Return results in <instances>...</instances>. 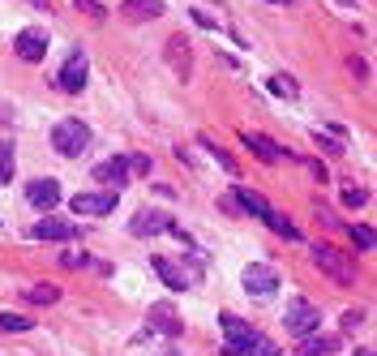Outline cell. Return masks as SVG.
Listing matches in <instances>:
<instances>
[{
    "label": "cell",
    "mask_w": 377,
    "mask_h": 356,
    "mask_svg": "<svg viewBox=\"0 0 377 356\" xmlns=\"http://www.w3.org/2000/svg\"><path fill=\"white\" fill-rule=\"evenodd\" d=\"M51 146H56L65 159H78L82 150L90 146V129H86V121H78V116L56 121V125H51Z\"/></svg>",
    "instance_id": "cell-1"
},
{
    "label": "cell",
    "mask_w": 377,
    "mask_h": 356,
    "mask_svg": "<svg viewBox=\"0 0 377 356\" xmlns=\"http://www.w3.org/2000/svg\"><path fill=\"white\" fill-rule=\"evenodd\" d=\"M313 262H317V271H326L339 283H356V262L347 253H339L335 245H313Z\"/></svg>",
    "instance_id": "cell-2"
},
{
    "label": "cell",
    "mask_w": 377,
    "mask_h": 356,
    "mask_svg": "<svg viewBox=\"0 0 377 356\" xmlns=\"http://www.w3.org/2000/svg\"><path fill=\"white\" fill-rule=\"evenodd\" d=\"M317 322H321V314L313 309L309 300H292L288 314H283V326H288L292 335H300V339H309V335L317 331Z\"/></svg>",
    "instance_id": "cell-3"
},
{
    "label": "cell",
    "mask_w": 377,
    "mask_h": 356,
    "mask_svg": "<svg viewBox=\"0 0 377 356\" xmlns=\"http://www.w3.org/2000/svg\"><path fill=\"white\" fill-rule=\"evenodd\" d=\"M86 73H90L86 52H69V61H65L61 73H56V86H61L65 94H82V90H86Z\"/></svg>",
    "instance_id": "cell-4"
},
{
    "label": "cell",
    "mask_w": 377,
    "mask_h": 356,
    "mask_svg": "<svg viewBox=\"0 0 377 356\" xmlns=\"http://www.w3.org/2000/svg\"><path fill=\"white\" fill-rule=\"evenodd\" d=\"M146 326H150V331H159V335H168V339H176V335L185 331V322H180V314H176V305H168V300L150 305Z\"/></svg>",
    "instance_id": "cell-5"
},
{
    "label": "cell",
    "mask_w": 377,
    "mask_h": 356,
    "mask_svg": "<svg viewBox=\"0 0 377 356\" xmlns=\"http://www.w3.org/2000/svg\"><path fill=\"white\" fill-rule=\"evenodd\" d=\"M245 292L249 296H275V288H279V275H275V266H266V262H257V266H245Z\"/></svg>",
    "instance_id": "cell-6"
},
{
    "label": "cell",
    "mask_w": 377,
    "mask_h": 356,
    "mask_svg": "<svg viewBox=\"0 0 377 356\" xmlns=\"http://www.w3.org/2000/svg\"><path fill=\"white\" fill-rule=\"evenodd\" d=\"M116 202H120V193H78L69 207H73V215H112L116 211Z\"/></svg>",
    "instance_id": "cell-7"
},
{
    "label": "cell",
    "mask_w": 377,
    "mask_h": 356,
    "mask_svg": "<svg viewBox=\"0 0 377 356\" xmlns=\"http://www.w3.org/2000/svg\"><path fill=\"white\" fill-rule=\"evenodd\" d=\"M129 176H133V168H129V159H103L99 168H94V180L99 185H107V189H112V193H120L125 185H129Z\"/></svg>",
    "instance_id": "cell-8"
},
{
    "label": "cell",
    "mask_w": 377,
    "mask_h": 356,
    "mask_svg": "<svg viewBox=\"0 0 377 356\" xmlns=\"http://www.w3.org/2000/svg\"><path fill=\"white\" fill-rule=\"evenodd\" d=\"M26 197H30V207H39V211H56L61 207V180L39 176V180L26 185Z\"/></svg>",
    "instance_id": "cell-9"
},
{
    "label": "cell",
    "mask_w": 377,
    "mask_h": 356,
    "mask_svg": "<svg viewBox=\"0 0 377 356\" xmlns=\"http://www.w3.org/2000/svg\"><path fill=\"white\" fill-rule=\"evenodd\" d=\"M172 228H176V219L163 215V211H137L133 223H129L133 236H159V232H172Z\"/></svg>",
    "instance_id": "cell-10"
},
{
    "label": "cell",
    "mask_w": 377,
    "mask_h": 356,
    "mask_svg": "<svg viewBox=\"0 0 377 356\" xmlns=\"http://www.w3.org/2000/svg\"><path fill=\"white\" fill-rule=\"evenodd\" d=\"M219 322H223V339H228V356H236V352H240V348H245V343H249V339L257 335V331H253V326H249L245 318H236V314H223Z\"/></svg>",
    "instance_id": "cell-11"
},
{
    "label": "cell",
    "mask_w": 377,
    "mask_h": 356,
    "mask_svg": "<svg viewBox=\"0 0 377 356\" xmlns=\"http://www.w3.org/2000/svg\"><path fill=\"white\" fill-rule=\"evenodd\" d=\"M82 228L78 223H65V219H39L35 228H30V236L35 240H73Z\"/></svg>",
    "instance_id": "cell-12"
},
{
    "label": "cell",
    "mask_w": 377,
    "mask_h": 356,
    "mask_svg": "<svg viewBox=\"0 0 377 356\" xmlns=\"http://www.w3.org/2000/svg\"><path fill=\"white\" fill-rule=\"evenodd\" d=\"M13 47H18V56H22V61H30V65H35V61H43V52H47V35L30 26V30H22V35H18V43H13Z\"/></svg>",
    "instance_id": "cell-13"
},
{
    "label": "cell",
    "mask_w": 377,
    "mask_h": 356,
    "mask_svg": "<svg viewBox=\"0 0 377 356\" xmlns=\"http://www.w3.org/2000/svg\"><path fill=\"white\" fill-rule=\"evenodd\" d=\"M168 61H172L176 78H189L193 73V56H189V39L185 35H172L168 39Z\"/></svg>",
    "instance_id": "cell-14"
},
{
    "label": "cell",
    "mask_w": 377,
    "mask_h": 356,
    "mask_svg": "<svg viewBox=\"0 0 377 356\" xmlns=\"http://www.w3.org/2000/svg\"><path fill=\"white\" fill-rule=\"evenodd\" d=\"M163 13V0H120V18L129 22H150Z\"/></svg>",
    "instance_id": "cell-15"
},
{
    "label": "cell",
    "mask_w": 377,
    "mask_h": 356,
    "mask_svg": "<svg viewBox=\"0 0 377 356\" xmlns=\"http://www.w3.org/2000/svg\"><path fill=\"white\" fill-rule=\"evenodd\" d=\"M154 271L163 275V283H168V288H176V292L193 288V275H189V271H180V266H176V262H168V258H154Z\"/></svg>",
    "instance_id": "cell-16"
},
{
    "label": "cell",
    "mask_w": 377,
    "mask_h": 356,
    "mask_svg": "<svg viewBox=\"0 0 377 356\" xmlns=\"http://www.w3.org/2000/svg\"><path fill=\"white\" fill-rule=\"evenodd\" d=\"M245 142L257 150V155H261L266 164H279V159H288V150H283V146H275L271 137H253V133H245Z\"/></svg>",
    "instance_id": "cell-17"
},
{
    "label": "cell",
    "mask_w": 377,
    "mask_h": 356,
    "mask_svg": "<svg viewBox=\"0 0 377 356\" xmlns=\"http://www.w3.org/2000/svg\"><path fill=\"white\" fill-rule=\"evenodd\" d=\"M335 352H339V339L335 335H309V343H304L300 356H335Z\"/></svg>",
    "instance_id": "cell-18"
},
{
    "label": "cell",
    "mask_w": 377,
    "mask_h": 356,
    "mask_svg": "<svg viewBox=\"0 0 377 356\" xmlns=\"http://www.w3.org/2000/svg\"><path fill=\"white\" fill-rule=\"evenodd\" d=\"M26 300H35V305H56V300H61V288H56V283H35V288H26Z\"/></svg>",
    "instance_id": "cell-19"
},
{
    "label": "cell",
    "mask_w": 377,
    "mask_h": 356,
    "mask_svg": "<svg viewBox=\"0 0 377 356\" xmlns=\"http://www.w3.org/2000/svg\"><path fill=\"white\" fill-rule=\"evenodd\" d=\"M266 228H271V232H279L283 240H300L296 223H288V215H279V211H271V215H266Z\"/></svg>",
    "instance_id": "cell-20"
},
{
    "label": "cell",
    "mask_w": 377,
    "mask_h": 356,
    "mask_svg": "<svg viewBox=\"0 0 377 356\" xmlns=\"http://www.w3.org/2000/svg\"><path fill=\"white\" fill-rule=\"evenodd\" d=\"M13 155H18V146L13 142H0V185L13 180Z\"/></svg>",
    "instance_id": "cell-21"
},
{
    "label": "cell",
    "mask_w": 377,
    "mask_h": 356,
    "mask_svg": "<svg viewBox=\"0 0 377 356\" xmlns=\"http://www.w3.org/2000/svg\"><path fill=\"white\" fill-rule=\"evenodd\" d=\"M236 202H240V207H245L249 215H261V219L271 215V207H266V197H261V193H249V189H240V197H236Z\"/></svg>",
    "instance_id": "cell-22"
},
{
    "label": "cell",
    "mask_w": 377,
    "mask_h": 356,
    "mask_svg": "<svg viewBox=\"0 0 377 356\" xmlns=\"http://www.w3.org/2000/svg\"><path fill=\"white\" fill-rule=\"evenodd\" d=\"M236 356H275V343L266 339V335H253V339H249V343H245Z\"/></svg>",
    "instance_id": "cell-23"
},
{
    "label": "cell",
    "mask_w": 377,
    "mask_h": 356,
    "mask_svg": "<svg viewBox=\"0 0 377 356\" xmlns=\"http://www.w3.org/2000/svg\"><path fill=\"white\" fill-rule=\"evenodd\" d=\"M35 322L30 318H22V314H0V331L5 335H22V331H30Z\"/></svg>",
    "instance_id": "cell-24"
},
{
    "label": "cell",
    "mask_w": 377,
    "mask_h": 356,
    "mask_svg": "<svg viewBox=\"0 0 377 356\" xmlns=\"http://www.w3.org/2000/svg\"><path fill=\"white\" fill-rule=\"evenodd\" d=\"M352 240H356V245H364V249H377V232H373V228H364V223H356V228H352Z\"/></svg>",
    "instance_id": "cell-25"
},
{
    "label": "cell",
    "mask_w": 377,
    "mask_h": 356,
    "mask_svg": "<svg viewBox=\"0 0 377 356\" xmlns=\"http://www.w3.org/2000/svg\"><path fill=\"white\" fill-rule=\"evenodd\" d=\"M78 13H90L94 22H103V18H107V9L99 5V0H78Z\"/></svg>",
    "instance_id": "cell-26"
},
{
    "label": "cell",
    "mask_w": 377,
    "mask_h": 356,
    "mask_svg": "<svg viewBox=\"0 0 377 356\" xmlns=\"http://www.w3.org/2000/svg\"><path fill=\"white\" fill-rule=\"evenodd\" d=\"M271 90L283 94V99H292V94H296V82H288V78H271Z\"/></svg>",
    "instance_id": "cell-27"
},
{
    "label": "cell",
    "mask_w": 377,
    "mask_h": 356,
    "mask_svg": "<svg viewBox=\"0 0 377 356\" xmlns=\"http://www.w3.org/2000/svg\"><path fill=\"white\" fill-rule=\"evenodd\" d=\"M313 137H317V146H326V155H343V146L335 137H326V133H313Z\"/></svg>",
    "instance_id": "cell-28"
},
{
    "label": "cell",
    "mask_w": 377,
    "mask_h": 356,
    "mask_svg": "<svg viewBox=\"0 0 377 356\" xmlns=\"http://www.w3.org/2000/svg\"><path fill=\"white\" fill-rule=\"evenodd\" d=\"M13 125V104L9 99H0V129H9Z\"/></svg>",
    "instance_id": "cell-29"
},
{
    "label": "cell",
    "mask_w": 377,
    "mask_h": 356,
    "mask_svg": "<svg viewBox=\"0 0 377 356\" xmlns=\"http://www.w3.org/2000/svg\"><path fill=\"white\" fill-rule=\"evenodd\" d=\"M360 322H364V314H360V309H347V314H343V331H356Z\"/></svg>",
    "instance_id": "cell-30"
},
{
    "label": "cell",
    "mask_w": 377,
    "mask_h": 356,
    "mask_svg": "<svg viewBox=\"0 0 377 356\" xmlns=\"http://www.w3.org/2000/svg\"><path fill=\"white\" fill-rule=\"evenodd\" d=\"M343 202H347V207H364V189H347Z\"/></svg>",
    "instance_id": "cell-31"
},
{
    "label": "cell",
    "mask_w": 377,
    "mask_h": 356,
    "mask_svg": "<svg viewBox=\"0 0 377 356\" xmlns=\"http://www.w3.org/2000/svg\"><path fill=\"white\" fill-rule=\"evenodd\" d=\"M86 262H90L86 253H65V266H73V271H78V266H86Z\"/></svg>",
    "instance_id": "cell-32"
},
{
    "label": "cell",
    "mask_w": 377,
    "mask_h": 356,
    "mask_svg": "<svg viewBox=\"0 0 377 356\" xmlns=\"http://www.w3.org/2000/svg\"><path fill=\"white\" fill-rule=\"evenodd\" d=\"M129 168H133V172H142V176H146V172H150V159H146V155H137V159H129Z\"/></svg>",
    "instance_id": "cell-33"
},
{
    "label": "cell",
    "mask_w": 377,
    "mask_h": 356,
    "mask_svg": "<svg viewBox=\"0 0 377 356\" xmlns=\"http://www.w3.org/2000/svg\"><path fill=\"white\" fill-rule=\"evenodd\" d=\"M30 5H39V9H51V0H30Z\"/></svg>",
    "instance_id": "cell-34"
},
{
    "label": "cell",
    "mask_w": 377,
    "mask_h": 356,
    "mask_svg": "<svg viewBox=\"0 0 377 356\" xmlns=\"http://www.w3.org/2000/svg\"><path fill=\"white\" fill-rule=\"evenodd\" d=\"M356 356H377V352H356Z\"/></svg>",
    "instance_id": "cell-35"
},
{
    "label": "cell",
    "mask_w": 377,
    "mask_h": 356,
    "mask_svg": "<svg viewBox=\"0 0 377 356\" xmlns=\"http://www.w3.org/2000/svg\"><path fill=\"white\" fill-rule=\"evenodd\" d=\"M275 5H288V0H275Z\"/></svg>",
    "instance_id": "cell-36"
}]
</instances>
